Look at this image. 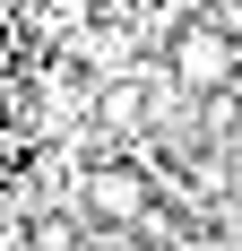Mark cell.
Returning a JSON list of instances; mask_svg holds the SVG:
<instances>
[{"instance_id":"obj_1","label":"cell","mask_w":242,"mask_h":251,"mask_svg":"<svg viewBox=\"0 0 242 251\" xmlns=\"http://www.w3.org/2000/svg\"><path fill=\"white\" fill-rule=\"evenodd\" d=\"M78 208H87V226H139L147 217V174L139 165H96L78 182Z\"/></svg>"},{"instance_id":"obj_2","label":"cell","mask_w":242,"mask_h":251,"mask_svg":"<svg viewBox=\"0 0 242 251\" xmlns=\"http://www.w3.org/2000/svg\"><path fill=\"white\" fill-rule=\"evenodd\" d=\"M173 78H182V87H199V96L234 87V35H225V26H191V35L173 44Z\"/></svg>"},{"instance_id":"obj_3","label":"cell","mask_w":242,"mask_h":251,"mask_svg":"<svg viewBox=\"0 0 242 251\" xmlns=\"http://www.w3.org/2000/svg\"><path fill=\"white\" fill-rule=\"evenodd\" d=\"M26 243H35V251H78V234H70V226H61V217H44V226L26 234Z\"/></svg>"}]
</instances>
